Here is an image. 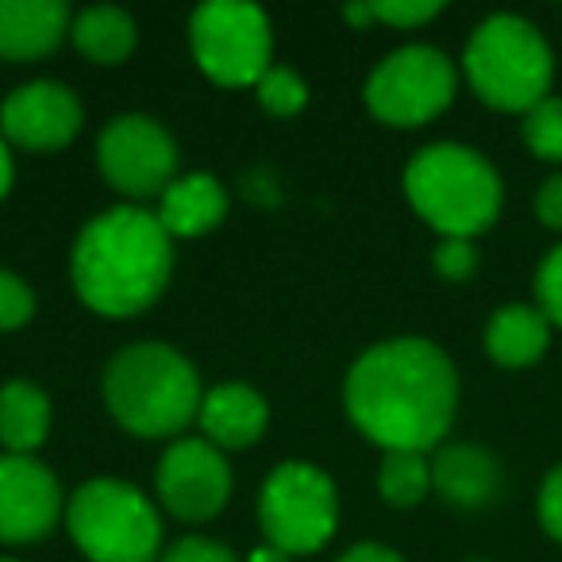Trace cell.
Here are the masks:
<instances>
[{"label":"cell","instance_id":"cell-1","mask_svg":"<svg viewBox=\"0 0 562 562\" xmlns=\"http://www.w3.org/2000/svg\"><path fill=\"white\" fill-rule=\"evenodd\" d=\"M344 408L382 451L428 454L454 424L459 374L431 339H385L351 362Z\"/></svg>","mask_w":562,"mask_h":562},{"label":"cell","instance_id":"cell-2","mask_svg":"<svg viewBox=\"0 0 562 562\" xmlns=\"http://www.w3.org/2000/svg\"><path fill=\"white\" fill-rule=\"evenodd\" d=\"M173 273V239L155 212L139 204L93 216L81 227L70 255V278L81 305L109 321L147 313Z\"/></svg>","mask_w":562,"mask_h":562},{"label":"cell","instance_id":"cell-3","mask_svg":"<svg viewBox=\"0 0 562 562\" xmlns=\"http://www.w3.org/2000/svg\"><path fill=\"white\" fill-rule=\"evenodd\" d=\"M104 405L112 420L139 439H173L201 413L193 362L166 344H132L104 367Z\"/></svg>","mask_w":562,"mask_h":562},{"label":"cell","instance_id":"cell-4","mask_svg":"<svg viewBox=\"0 0 562 562\" xmlns=\"http://www.w3.org/2000/svg\"><path fill=\"white\" fill-rule=\"evenodd\" d=\"M405 196L443 239H474L501 212V178L467 143H428L405 166Z\"/></svg>","mask_w":562,"mask_h":562},{"label":"cell","instance_id":"cell-5","mask_svg":"<svg viewBox=\"0 0 562 562\" xmlns=\"http://www.w3.org/2000/svg\"><path fill=\"white\" fill-rule=\"evenodd\" d=\"M462 70L490 109L531 112L539 101H547L554 58L543 32L531 20L497 12L474 27L462 50Z\"/></svg>","mask_w":562,"mask_h":562},{"label":"cell","instance_id":"cell-6","mask_svg":"<svg viewBox=\"0 0 562 562\" xmlns=\"http://www.w3.org/2000/svg\"><path fill=\"white\" fill-rule=\"evenodd\" d=\"M66 531L89 562L162 559V520L150 497L120 477L81 482L66 501Z\"/></svg>","mask_w":562,"mask_h":562},{"label":"cell","instance_id":"cell-7","mask_svg":"<svg viewBox=\"0 0 562 562\" xmlns=\"http://www.w3.org/2000/svg\"><path fill=\"white\" fill-rule=\"evenodd\" d=\"M258 524H262L266 543H273L290 559L321 551L336 536L339 524L336 482L313 462H281L270 470L258 493Z\"/></svg>","mask_w":562,"mask_h":562},{"label":"cell","instance_id":"cell-8","mask_svg":"<svg viewBox=\"0 0 562 562\" xmlns=\"http://www.w3.org/2000/svg\"><path fill=\"white\" fill-rule=\"evenodd\" d=\"M189 47L204 78L216 86H258L273 58L270 20L247 0H209L189 16Z\"/></svg>","mask_w":562,"mask_h":562},{"label":"cell","instance_id":"cell-9","mask_svg":"<svg viewBox=\"0 0 562 562\" xmlns=\"http://www.w3.org/2000/svg\"><path fill=\"white\" fill-rule=\"evenodd\" d=\"M454 63L436 47H401L367 78V109L390 127H420L454 101Z\"/></svg>","mask_w":562,"mask_h":562},{"label":"cell","instance_id":"cell-10","mask_svg":"<svg viewBox=\"0 0 562 562\" xmlns=\"http://www.w3.org/2000/svg\"><path fill=\"white\" fill-rule=\"evenodd\" d=\"M97 166L116 193L132 201H150L178 181V143L155 116L127 112L101 127Z\"/></svg>","mask_w":562,"mask_h":562},{"label":"cell","instance_id":"cell-11","mask_svg":"<svg viewBox=\"0 0 562 562\" xmlns=\"http://www.w3.org/2000/svg\"><path fill=\"white\" fill-rule=\"evenodd\" d=\"M155 493L178 520L201 524L224 513L232 497V467L209 439H173L155 470Z\"/></svg>","mask_w":562,"mask_h":562},{"label":"cell","instance_id":"cell-12","mask_svg":"<svg viewBox=\"0 0 562 562\" xmlns=\"http://www.w3.org/2000/svg\"><path fill=\"white\" fill-rule=\"evenodd\" d=\"M81 120H86V112H81L78 93L50 78L16 86L0 104V135H4V143L32 150V155L70 147L81 132Z\"/></svg>","mask_w":562,"mask_h":562},{"label":"cell","instance_id":"cell-13","mask_svg":"<svg viewBox=\"0 0 562 562\" xmlns=\"http://www.w3.org/2000/svg\"><path fill=\"white\" fill-rule=\"evenodd\" d=\"M66 516L63 485L32 454H0V543H40Z\"/></svg>","mask_w":562,"mask_h":562},{"label":"cell","instance_id":"cell-14","mask_svg":"<svg viewBox=\"0 0 562 562\" xmlns=\"http://www.w3.org/2000/svg\"><path fill=\"white\" fill-rule=\"evenodd\" d=\"M70 20L63 0H0V58L35 63L55 55L70 35Z\"/></svg>","mask_w":562,"mask_h":562},{"label":"cell","instance_id":"cell-15","mask_svg":"<svg viewBox=\"0 0 562 562\" xmlns=\"http://www.w3.org/2000/svg\"><path fill=\"white\" fill-rule=\"evenodd\" d=\"M196 424H201L204 439L212 447H220V451H243V447L262 439L266 424H270V405L250 385L224 382L204 393Z\"/></svg>","mask_w":562,"mask_h":562},{"label":"cell","instance_id":"cell-16","mask_svg":"<svg viewBox=\"0 0 562 562\" xmlns=\"http://www.w3.org/2000/svg\"><path fill=\"white\" fill-rule=\"evenodd\" d=\"M431 490L459 508H482L501 490V462L477 443H447L431 459Z\"/></svg>","mask_w":562,"mask_h":562},{"label":"cell","instance_id":"cell-17","mask_svg":"<svg viewBox=\"0 0 562 562\" xmlns=\"http://www.w3.org/2000/svg\"><path fill=\"white\" fill-rule=\"evenodd\" d=\"M158 224L166 227L170 239H196L209 235L212 227L224 224L227 216V189L212 173H181L155 209Z\"/></svg>","mask_w":562,"mask_h":562},{"label":"cell","instance_id":"cell-18","mask_svg":"<svg viewBox=\"0 0 562 562\" xmlns=\"http://www.w3.org/2000/svg\"><path fill=\"white\" fill-rule=\"evenodd\" d=\"M547 344H551V321L536 305H505L485 324V351L505 370H524L539 362Z\"/></svg>","mask_w":562,"mask_h":562},{"label":"cell","instance_id":"cell-19","mask_svg":"<svg viewBox=\"0 0 562 562\" xmlns=\"http://www.w3.org/2000/svg\"><path fill=\"white\" fill-rule=\"evenodd\" d=\"M50 431V397L35 382H4L0 385V443L4 454H32L47 443Z\"/></svg>","mask_w":562,"mask_h":562},{"label":"cell","instance_id":"cell-20","mask_svg":"<svg viewBox=\"0 0 562 562\" xmlns=\"http://www.w3.org/2000/svg\"><path fill=\"white\" fill-rule=\"evenodd\" d=\"M70 40L89 63L120 66L132 58L135 43H139V27L116 4H93V9H81L70 20Z\"/></svg>","mask_w":562,"mask_h":562},{"label":"cell","instance_id":"cell-21","mask_svg":"<svg viewBox=\"0 0 562 562\" xmlns=\"http://www.w3.org/2000/svg\"><path fill=\"white\" fill-rule=\"evenodd\" d=\"M378 493L393 508L420 505L431 493V459L420 451H385L378 467Z\"/></svg>","mask_w":562,"mask_h":562},{"label":"cell","instance_id":"cell-22","mask_svg":"<svg viewBox=\"0 0 562 562\" xmlns=\"http://www.w3.org/2000/svg\"><path fill=\"white\" fill-rule=\"evenodd\" d=\"M255 93H258V104L278 120L297 116V112L308 104L305 78H301L297 70H290V66H270V70L258 78Z\"/></svg>","mask_w":562,"mask_h":562},{"label":"cell","instance_id":"cell-23","mask_svg":"<svg viewBox=\"0 0 562 562\" xmlns=\"http://www.w3.org/2000/svg\"><path fill=\"white\" fill-rule=\"evenodd\" d=\"M520 135L528 143L531 155L547 158V162H562V101L547 97L531 112H524Z\"/></svg>","mask_w":562,"mask_h":562},{"label":"cell","instance_id":"cell-24","mask_svg":"<svg viewBox=\"0 0 562 562\" xmlns=\"http://www.w3.org/2000/svg\"><path fill=\"white\" fill-rule=\"evenodd\" d=\"M35 316V293L20 273L0 266V331L24 328Z\"/></svg>","mask_w":562,"mask_h":562},{"label":"cell","instance_id":"cell-25","mask_svg":"<svg viewBox=\"0 0 562 562\" xmlns=\"http://www.w3.org/2000/svg\"><path fill=\"white\" fill-rule=\"evenodd\" d=\"M536 301H539V313L562 328V247H554L551 255L539 262V270H536Z\"/></svg>","mask_w":562,"mask_h":562},{"label":"cell","instance_id":"cell-26","mask_svg":"<svg viewBox=\"0 0 562 562\" xmlns=\"http://www.w3.org/2000/svg\"><path fill=\"white\" fill-rule=\"evenodd\" d=\"M431 266L443 281H467L477 270L474 239H439V247L431 250Z\"/></svg>","mask_w":562,"mask_h":562},{"label":"cell","instance_id":"cell-27","mask_svg":"<svg viewBox=\"0 0 562 562\" xmlns=\"http://www.w3.org/2000/svg\"><path fill=\"white\" fill-rule=\"evenodd\" d=\"M370 9H374V20H382L390 27H420L439 16L443 4L439 0H378Z\"/></svg>","mask_w":562,"mask_h":562},{"label":"cell","instance_id":"cell-28","mask_svg":"<svg viewBox=\"0 0 562 562\" xmlns=\"http://www.w3.org/2000/svg\"><path fill=\"white\" fill-rule=\"evenodd\" d=\"M158 562H239V554H235L227 543H220V539L181 536L178 543L166 547Z\"/></svg>","mask_w":562,"mask_h":562},{"label":"cell","instance_id":"cell-29","mask_svg":"<svg viewBox=\"0 0 562 562\" xmlns=\"http://www.w3.org/2000/svg\"><path fill=\"white\" fill-rule=\"evenodd\" d=\"M539 524L547 528V536L562 543V462L543 477V490H539Z\"/></svg>","mask_w":562,"mask_h":562},{"label":"cell","instance_id":"cell-30","mask_svg":"<svg viewBox=\"0 0 562 562\" xmlns=\"http://www.w3.org/2000/svg\"><path fill=\"white\" fill-rule=\"evenodd\" d=\"M536 216L543 220L547 227L562 232V173L543 181V189L536 193Z\"/></svg>","mask_w":562,"mask_h":562},{"label":"cell","instance_id":"cell-31","mask_svg":"<svg viewBox=\"0 0 562 562\" xmlns=\"http://www.w3.org/2000/svg\"><path fill=\"white\" fill-rule=\"evenodd\" d=\"M336 562H405V559L385 543H355V547H347Z\"/></svg>","mask_w":562,"mask_h":562},{"label":"cell","instance_id":"cell-32","mask_svg":"<svg viewBox=\"0 0 562 562\" xmlns=\"http://www.w3.org/2000/svg\"><path fill=\"white\" fill-rule=\"evenodd\" d=\"M12 178H16V166H12V150H9V143H4V135H0V201L9 196Z\"/></svg>","mask_w":562,"mask_h":562},{"label":"cell","instance_id":"cell-33","mask_svg":"<svg viewBox=\"0 0 562 562\" xmlns=\"http://www.w3.org/2000/svg\"><path fill=\"white\" fill-rule=\"evenodd\" d=\"M247 562H290V554L278 551L273 543H262V547H255V551L247 554Z\"/></svg>","mask_w":562,"mask_h":562},{"label":"cell","instance_id":"cell-34","mask_svg":"<svg viewBox=\"0 0 562 562\" xmlns=\"http://www.w3.org/2000/svg\"><path fill=\"white\" fill-rule=\"evenodd\" d=\"M344 16L351 20L355 27H367V24H374V9H370V4H347V9H344Z\"/></svg>","mask_w":562,"mask_h":562},{"label":"cell","instance_id":"cell-35","mask_svg":"<svg viewBox=\"0 0 562 562\" xmlns=\"http://www.w3.org/2000/svg\"><path fill=\"white\" fill-rule=\"evenodd\" d=\"M0 562H12V559H0Z\"/></svg>","mask_w":562,"mask_h":562}]
</instances>
